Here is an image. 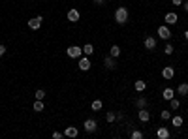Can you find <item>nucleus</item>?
<instances>
[{"instance_id": "obj_29", "label": "nucleus", "mask_w": 188, "mask_h": 139, "mask_svg": "<svg viewBox=\"0 0 188 139\" xmlns=\"http://www.w3.org/2000/svg\"><path fill=\"white\" fill-rule=\"evenodd\" d=\"M132 139H143V134H141L139 130H134V132H132Z\"/></svg>"}, {"instance_id": "obj_36", "label": "nucleus", "mask_w": 188, "mask_h": 139, "mask_svg": "<svg viewBox=\"0 0 188 139\" xmlns=\"http://www.w3.org/2000/svg\"><path fill=\"white\" fill-rule=\"evenodd\" d=\"M186 117H188V113H186Z\"/></svg>"}, {"instance_id": "obj_24", "label": "nucleus", "mask_w": 188, "mask_h": 139, "mask_svg": "<svg viewBox=\"0 0 188 139\" xmlns=\"http://www.w3.org/2000/svg\"><path fill=\"white\" fill-rule=\"evenodd\" d=\"M34 98H36V100H43V98H45V90H43V88H38V90L34 92Z\"/></svg>"}, {"instance_id": "obj_10", "label": "nucleus", "mask_w": 188, "mask_h": 139, "mask_svg": "<svg viewBox=\"0 0 188 139\" xmlns=\"http://www.w3.org/2000/svg\"><path fill=\"white\" fill-rule=\"evenodd\" d=\"M162 77H164V79H168V81H171V79L175 77V70H173L171 66H166V68L162 70Z\"/></svg>"}, {"instance_id": "obj_18", "label": "nucleus", "mask_w": 188, "mask_h": 139, "mask_svg": "<svg viewBox=\"0 0 188 139\" xmlns=\"http://www.w3.org/2000/svg\"><path fill=\"white\" fill-rule=\"evenodd\" d=\"M92 53H94V45H92V43H87V45H83V55L90 56Z\"/></svg>"}, {"instance_id": "obj_33", "label": "nucleus", "mask_w": 188, "mask_h": 139, "mask_svg": "<svg viewBox=\"0 0 188 139\" xmlns=\"http://www.w3.org/2000/svg\"><path fill=\"white\" fill-rule=\"evenodd\" d=\"M4 53H6V47H4V45L0 43V56H4Z\"/></svg>"}, {"instance_id": "obj_25", "label": "nucleus", "mask_w": 188, "mask_h": 139, "mask_svg": "<svg viewBox=\"0 0 188 139\" xmlns=\"http://www.w3.org/2000/svg\"><path fill=\"white\" fill-rule=\"evenodd\" d=\"M160 119H162V120H169V119H171V111H169V109H164V111L160 113Z\"/></svg>"}, {"instance_id": "obj_12", "label": "nucleus", "mask_w": 188, "mask_h": 139, "mask_svg": "<svg viewBox=\"0 0 188 139\" xmlns=\"http://www.w3.org/2000/svg\"><path fill=\"white\" fill-rule=\"evenodd\" d=\"M77 134H79V130L75 128V126H68L66 130H64V137H77Z\"/></svg>"}, {"instance_id": "obj_5", "label": "nucleus", "mask_w": 188, "mask_h": 139, "mask_svg": "<svg viewBox=\"0 0 188 139\" xmlns=\"http://www.w3.org/2000/svg\"><path fill=\"white\" fill-rule=\"evenodd\" d=\"M41 21H43V17H41V15L32 17V19L28 21V28H30V30H38V28L41 26Z\"/></svg>"}, {"instance_id": "obj_1", "label": "nucleus", "mask_w": 188, "mask_h": 139, "mask_svg": "<svg viewBox=\"0 0 188 139\" xmlns=\"http://www.w3.org/2000/svg\"><path fill=\"white\" fill-rule=\"evenodd\" d=\"M128 19H130L128 9H126L124 6H119V8L115 9V21H117L119 24H126V23H128Z\"/></svg>"}, {"instance_id": "obj_17", "label": "nucleus", "mask_w": 188, "mask_h": 139, "mask_svg": "<svg viewBox=\"0 0 188 139\" xmlns=\"http://www.w3.org/2000/svg\"><path fill=\"white\" fill-rule=\"evenodd\" d=\"M134 88H136V90H137V92H143V90H145V88H147V83H145V81H141V79H139V81H136V83H134Z\"/></svg>"}, {"instance_id": "obj_22", "label": "nucleus", "mask_w": 188, "mask_h": 139, "mask_svg": "<svg viewBox=\"0 0 188 139\" xmlns=\"http://www.w3.org/2000/svg\"><path fill=\"white\" fill-rule=\"evenodd\" d=\"M171 126L181 128L183 126V117H171Z\"/></svg>"}, {"instance_id": "obj_2", "label": "nucleus", "mask_w": 188, "mask_h": 139, "mask_svg": "<svg viewBox=\"0 0 188 139\" xmlns=\"http://www.w3.org/2000/svg\"><path fill=\"white\" fill-rule=\"evenodd\" d=\"M156 34H158V38L160 40H164V41H169L171 40V30H169V24H162V26H158V30H156Z\"/></svg>"}, {"instance_id": "obj_31", "label": "nucleus", "mask_w": 188, "mask_h": 139, "mask_svg": "<svg viewBox=\"0 0 188 139\" xmlns=\"http://www.w3.org/2000/svg\"><path fill=\"white\" fill-rule=\"evenodd\" d=\"M183 2H185V0H171L173 6H183Z\"/></svg>"}, {"instance_id": "obj_20", "label": "nucleus", "mask_w": 188, "mask_h": 139, "mask_svg": "<svg viewBox=\"0 0 188 139\" xmlns=\"http://www.w3.org/2000/svg\"><path fill=\"white\" fill-rule=\"evenodd\" d=\"M109 55H111L113 58H117V56L121 55V47H119V45H111V49H109Z\"/></svg>"}, {"instance_id": "obj_14", "label": "nucleus", "mask_w": 188, "mask_h": 139, "mask_svg": "<svg viewBox=\"0 0 188 139\" xmlns=\"http://www.w3.org/2000/svg\"><path fill=\"white\" fill-rule=\"evenodd\" d=\"M104 64H105V68H107V70H115V68H117V62H115V58H113L111 55L104 58Z\"/></svg>"}, {"instance_id": "obj_28", "label": "nucleus", "mask_w": 188, "mask_h": 139, "mask_svg": "<svg viewBox=\"0 0 188 139\" xmlns=\"http://www.w3.org/2000/svg\"><path fill=\"white\" fill-rule=\"evenodd\" d=\"M164 53H166V55H173V45H171L169 41L166 43V47H164Z\"/></svg>"}, {"instance_id": "obj_16", "label": "nucleus", "mask_w": 188, "mask_h": 139, "mask_svg": "<svg viewBox=\"0 0 188 139\" xmlns=\"http://www.w3.org/2000/svg\"><path fill=\"white\" fill-rule=\"evenodd\" d=\"M175 92H177L179 96H188V83H181Z\"/></svg>"}, {"instance_id": "obj_11", "label": "nucleus", "mask_w": 188, "mask_h": 139, "mask_svg": "<svg viewBox=\"0 0 188 139\" xmlns=\"http://www.w3.org/2000/svg\"><path fill=\"white\" fill-rule=\"evenodd\" d=\"M137 117H139L141 122H149V120H151V113L147 111V107H145V109H139V111H137Z\"/></svg>"}, {"instance_id": "obj_7", "label": "nucleus", "mask_w": 188, "mask_h": 139, "mask_svg": "<svg viewBox=\"0 0 188 139\" xmlns=\"http://www.w3.org/2000/svg\"><path fill=\"white\" fill-rule=\"evenodd\" d=\"M143 45H145L147 51H154V49H156V38H154V36H147L145 41H143Z\"/></svg>"}, {"instance_id": "obj_8", "label": "nucleus", "mask_w": 188, "mask_h": 139, "mask_svg": "<svg viewBox=\"0 0 188 139\" xmlns=\"http://www.w3.org/2000/svg\"><path fill=\"white\" fill-rule=\"evenodd\" d=\"M90 66H92V64H90V58H89V56H81V58H79V70H81V72H89Z\"/></svg>"}, {"instance_id": "obj_30", "label": "nucleus", "mask_w": 188, "mask_h": 139, "mask_svg": "<svg viewBox=\"0 0 188 139\" xmlns=\"http://www.w3.org/2000/svg\"><path fill=\"white\" fill-rule=\"evenodd\" d=\"M64 137V134H60V132H53V139H62Z\"/></svg>"}, {"instance_id": "obj_15", "label": "nucleus", "mask_w": 188, "mask_h": 139, "mask_svg": "<svg viewBox=\"0 0 188 139\" xmlns=\"http://www.w3.org/2000/svg\"><path fill=\"white\" fill-rule=\"evenodd\" d=\"M162 98H164L166 102H169L171 98H175V90H173V88H169V87H168V88H164V90H162Z\"/></svg>"}, {"instance_id": "obj_26", "label": "nucleus", "mask_w": 188, "mask_h": 139, "mask_svg": "<svg viewBox=\"0 0 188 139\" xmlns=\"http://www.w3.org/2000/svg\"><path fill=\"white\" fill-rule=\"evenodd\" d=\"M105 120H107L109 124H111V122H115V120H117V113H113V111H109V113L105 115Z\"/></svg>"}, {"instance_id": "obj_23", "label": "nucleus", "mask_w": 188, "mask_h": 139, "mask_svg": "<svg viewBox=\"0 0 188 139\" xmlns=\"http://www.w3.org/2000/svg\"><path fill=\"white\" fill-rule=\"evenodd\" d=\"M102 105H104V104H102V100H94V102L90 104V109H92V111H100V109H102Z\"/></svg>"}, {"instance_id": "obj_6", "label": "nucleus", "mask_w": 188, "mask_h": 139, "mask_svg": "<svg viewBox=\"0 0 188 139\" xmlns=\"http://www.w3.org/2000/svg\"><path fill=\"white\" fill-rule=\"evenodd\" d=\"M66 17H68V21H70V23H77V21H79V17H81V13H79V9H77V8H72V9H68V15H66Z\"/></svg>"}, {"instance_id": "obj_3", "label": "nucleus", "mask_w": 188, "mask_h": 139, "mask_svg": "<svg viewBox=\"0 0 188 139\" xmlns=\"http://www.w3.org/2000/svg\"><path fill=\"white\" fill-rule=\"evenodd\" d=\"M66 55H68L70 58H81L83 47H79V45H70V47L66 49Z\"/></svg>"}, {"instance_id": "obj_9", "label": "nucleus", "mask_w": 188, "mask_h": 139, "mask_svg": "<svg viewBox=\"0 0 188 139\" xmlns=\"http://www.w3.org/2000/svg\"><path fill=\"white\" fill-rule=\"evenodd\" d=\"M164 21H166L168 24H175V23L179 21V15H177L175 11H168V13H166V17H164Z\"/></svg>"}, {"instance_id": "obj_13", "label": "nucleus", "mask_w": 188, "mask_h": 139, "mask_svg": "<svg viewBox=\"0 0 188 139\" xmlns=\"http://www.w3.org/2000/svg\"><path fill=\"white\" fill-rule=\"evenodd\" d=\"M156 137L158 139H168L169 137V130H168L166 126H160V128L156 130Z\"/></svg>"}, {"instance_id": "obj_35", "label": "nucleus", "mask_w": 188, "mask_h": 139, "mask_svg": "<svg viewBox=\"0 0 188 139\" xmlns=\"http://www.w3.org/2000/svg\"><path fill=\"white\" fill-rule=\"evenodd\" d=\"M185 38H186V41H188V30H185Z\"/></svg>"}, {"instance_id": "obj_34", "label": "nucleus", "mask_w": 188, "mask_h": 139, "mask_svg": "<svg viewBox=\"0 0 188 139\" xmlns=\"http://www.w3.org/2000/svg\"><path fill=\"white\" fill-rule=\"evenodd\" d=\"M181 8H185V11L188 13V0H185V2H183V6H181Z\"/></svg>"}, {"instance_id": "obj_21", "label": "nucleus", "mask_w": 188, "mask_h": 139, "mask_svg": "<svg viewBox=\"0 0 188 139\" xmlns=\"http://www.w3.org/2000/svg\"><path fill=\"white\" fill-rule=\"evenodd\" d=\"M179 107H181V102H179L177 98H171V100H169V109L175 111V109H179Z\"/></svg>"}, {"instance_id": "obj_19", "label": "nucleus", "mask_w": 188, "mask_h": 139, "mask_svg": "<svg viewBox=\"0 0 188 139\" xmlns=\"http://www.w3.org/2000/svg\"><path fill=\"white\" fill-rule=\"evenodd\" d=\"M43 109H45L43 100H36V102H34V111H36V113H41Z\"/></svg>"}, {"instance_id": "obj_32", "label": "nucleus", "mask_w": 188, "mask_h": 139, "mask_svg": "<svg viewBox=\"0 0 188 139\" xmlns=\"http://www.w3.org/2000/svg\"><path fill=\"white\" fill-rule=\"evenodd\" d=\"M92 2H94L96 6H104V4H105V0H92Z\"/></svg>"}, {"instance_id": "obj_4", "label": "nucleus", "mask_w": 188, "mask_h": 139, "mask_svg": "<svg viewBox=\"0 0 188 139\" xmlns=\"http://www.w3.org/2000/svg\"><path fill=\"white\" fill-rule=\"evenodd\" d=\"M83 128H85V132H87V134H94V132H96V128H98V122H96L94 119H87V120H85V124H83Z\"/></svg>"}, {"instance_id": "obj_27", "label": "nucleus", "mask_w": 188, "mask_h": 139, "mask_svg": "<svg viewBox=\"0 0 188 139\" xmlns=\"http://www.w3.org/2000/svg\"><path fill=\"white\" fill-rule=\"evenodd\" d=\"M136 105H137V109H145V107H147V100H145V98H139V100L136 102Z\"/></svg>"}]
</instances>
